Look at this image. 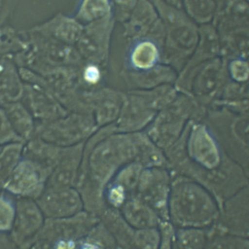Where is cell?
I'll list each match as a JSON object with an SVG mask.
<instances>
[{
	"mask_svg": "<svg viewBox=\"0 0 249 249\" xmlns=\"http://www.w3.org/2000/svg\"><path fill=\"white\" fill-rule=\"evenodd\" d=\"M175 246L173 249H202L204 238L200 231L193 229L182 230L174 239Z\"/></svg>",
	"mask_w": 249,
	"mask_h": 249,
	"instance_id": "29",
	"label": "cell"
},
{
	"mask_svg": "<svg viewBox=\"0 0 249 249\" xmlns=\"http://www.w3.org/2000/svg\"><path fill=\"white\" fill-rule=\"evenodd\" d=\"M122 76L129 90H147L164 85H174L179 74L172 66L161 61L145 70L124 68Z\"/></svg>",
	"mask_w": 249,
	"mask_h": 249,
	"instance_id": "17",
	"label": "cell"
},
{
	"mask_svg": "<svg viewBox=\"0 0 249 249\" xmlns=\"http://www.w3.org/2000/svg\"><path fill=\"white\" fill-rule=\"evenodd\" d=\"M182 10L197 25L211 23L214 19L217 3L215 0H179Z\"/></svg>",
	"mask_w": 249,
	"mask_h": 249,
	"instance_id": "24",
	"label": "cell"
},
{
	"mask_svg": "<svg viewBox=\"0 0 249 249\" xmlns=\"http://www.w3.org/2000/svg\"><path fill=\"white\" fill-rule=\"evenodd\" d=\"M116 21L113 16L84 25L75 48L83 61L107 66L110 45Z\"/></svg>",
	"mask_w": 249,
	"mask_h": 249,
	"instance_id": "9",
	"label": "cell"
},
{
	"mask_svg": "<svg viewBox=\"0 0 249 249\" xmlns=\"http://www.w3.org/2000/svg\"><path fill=\"white\" fill-rule=\"evenodd\" d=\"M167 151L176 165H183L184 172L191 169L189 176L197 181L202 179L200 182L207 187L214 179L217 184L222 175L226 176V166L230 165L214 132L199 121L189 122L182 135Z\"/></svg>",
	"mask_w": 249,
	"mask_h": 249,
	"instance_id": "1",
	"label": "cell"
},
{
	"mask_svg": "<svg viewBox=\"0 0 249 249\" xmlns=\"http://www.w3.org/2000/svg\"><path fill=\"white\" fill-rule=\"evenodd\" d=\"M174 85H164L147 90H128L115 127L121 132H140L148 127L156 115L178 95Z\"/></svg>",
	"mask_w": 249,
	"mask_h": 249,
	"instance_id": "5",
	"label": "cell"
},
{
	"mask_svg": "<svg viewBox=\"0 0 249 249\" xmlns=\"http://www.w3.org/2000/svg\"><path fill=\"white\" fill-rule=\"evenodd\" d=\"M12 142L22 141L18 137V135L14 131L3 107L0 106V146Z\"/></svg>",
	"mask_w": 249,
	"mask_h": 249,
	"instance_id": "32",
	"label": "cell"
},
{
	"mask_svg": "<svg viewBox=\"0 0 249 249\" xmlns=\"http://www.w3.org/2000/svg\"><path fill=\"white\" fill-rule=\"evenodd\" d=\"M138 0H111L113 18L116 22L124 23Z\"/></svg>",
	"mask_w": 249,
	"mask_h": 249,
	"instance_id": "31",
	"label": "cell"
},
{
	"mask_svg": "<svg viewBox=\"0 0 249 249\" xmlns=\"http://www.w3.org/2000/svg\"><path fill=\"white\" fill-rule=\"evenodd\" d=\"M50 171L22 156L9 179L5 183L3 190L16 197L37 198L45 190Z\"/></svg>",
	"mask_w": 249,
	"mask_h": 249,
	"instance_id": "12",
	"label": "cell"
},
{
	"mask_svg": "<svg viewBox=\"0 0 249 249\" xmlns=\"http://www.w3.org/2000/svg\"><path fill=\"white\" fill-rule=\"evenodd\" d=\"M3 109L14 131L23 143L35 137L37 124L21 100L6 104Z\"/></svg>",
	"mask_w": 249,
	"mask_h": 249,
	"instance_id": "21",
	"label": "cell"
},
{
	"mask_svg": "<svg viewBox=\"0 0 249 249\" xmlns=\"http://www.w3.org/2000/svg\"><path fill=\"white\" fill-rule=\"evenodd\" d=\"M21 101L30 111L37 126L52 122L68 112L49 90L36 83L24 82Z\"/></svg>",
	"mask_w": 249,
	"mask_h": 249,
	"instance_id": "15",
	"label": "cell"
},
{
	"mask_svg": "<svg viewBox=\"0 0 249 249\" xmlns=\"http://www.w3.org/2000/svg\"><path fill=\"white\" fill-rule=\"evenodd\" d=\"M163 1H165L166 3H168V4L172 5V6H175V7H177V8L182 9V8H181V4H180V1H179V0H163Z\"/></svg>",
	"mask_w": 249,
	"mask_h": 249,
	"instance_id": "35",
	"label": "cell"
},
{
	"mask_svg": "<svg viewBox=\"0 0 249 249\" xmlns=\"http://www.w3.org/2000/svg\"><path fill=\"white\" fill-rule=\"evenodd\" d=\"M26 47V40L22 30L12 25L0 24V58L15 56Z\"/></svg>",
	"mask_w": 249,
	"mask_h": 249,
	"instance_id": "23",
	"label": "cell"
},
{
	"mask_svg": "<svg viewBox=\"0 0 249 249\" xmlns=\"http://www.w3.org/2000/svg\"><path fill=\"white\" fill-rule=\"evenodd\" d=\"M23 142H12L0 146V190L23 156Z\"/></svg>",
	"mask_w": 249,
	"mask_h": 249,
	"instance_id": "25",
	"label": "cell"
},
{
	"mask_svg": "<svg viewBox=\"0 0 249 249\" xmlns=\"http://www.w3.org/2000/svg\"><path fill=\"white\" fill-rule=\"evenodd\" d=\"M16 213V196L6 191L0 192V232H10Z\"/></svg>",
	"mask_w": 249,
	"mask_h": 249,
	"instance_id": "28",
	"label": "cell"
},
{
	"mask_svg": "<svg viewBox=\"0 0 249 249\" xmlns=\"http://www.w3.org/2000/svg\"><path fill=\"white\" fill-rule=\"evenodd\" d=\"M84 99L97 126L102 127L117 121L124 92L102 86L93 90H84Z\"/></svg>",
	"mask_w": 249,
	"mask_h": 249,
	"instance_id": "14",
	"label": "cell"
},
{
	"mask_svg": "<svg viewBox=\"0 0 249 249\" xmlns=\"http://www.w3.org/2000/svg\"><path fill=\"white\" fill-rule=\"evenodd\" d=\"M23 89L24 82L14 57L0 58V106L21 100Z\"/></svg>",
	"mask_w": 249,
	"mask_h": 249,
	"instance_id": "19",
	"label": "cell"
},
{
	"mask_svg": "<svg viewBox=\"0 0 249 249\" xmlns=\"http://www.w3.org/2000/svg\"><path fill=\"white\" fill-rule=\"evenodd\" d=\"M26 40L25 49L14 56L19 67L44 75L60 67L79 66L83 59L74 46L45 37L30 28L22 30Z\"/></svg>",
	"mask_w": 249,
	"mask_h": 249,
	"instance_id": "4",
	"label": "cell"
},
{
	"mask_svg": "<svg viewBox=\"0 0 249 249\" xmlns=\"http://www.w3.org/2000/svg\"><path fill=\"white\" fill-rule=\"evenodd\" d=\"M98 128L91 114L67 112L38 125L35 136L59 147H69L86 142Z\"/></svg>",
	"mask_w": 249,
	"mask_h": 249,
	"instance_id": "8",
	"label": "cell"
},
{
	"mask_svg": "<svg viewBox=\"0 0 249 249\" xmlns=\"http://www.w3.org/2000/svg\"><path fill=\"white\" fill-rule=\"evenodd\" d=\"M123 26L124 35L129 43L148 39L162 48L164 29L159 13L151 0H138Z\"/></svg>",
	"mask_w": 249,
	"mask_h": 249,
	"instance_id": "10",
	"label": "cell"
},
{
	"mask_svg": "<svg viewBox=\"0 0 249 249\" xmlns=\"http://www.w3.org/2000/svg\"><path fill=\"white\" fill-rule=\"evenodd\" d=\"M0 249H18L12 240L10 234L0 232Z\"/></svg>",
	"mask_w": 249,
	"mask_h": 249,
	"instance_id": "34",
	"label": "cell"
},
{
	"mask_svg": "<svg viewBox=\"0 0 249 249\" xmlns=\"http://www.w3.org/2000/svg\"><path fill=\"white\" fill-rule=\"evenodd\" d=\"M29 28L50 39L75 46L83 32L84 25L73 16L58 12Z\"/></svg>",
	"mask_w": 249,
	"mask_h": 249,
	"instance_id": "18",
	"label": "cell"
},
{
	"mask_svg": "<svg viewBox=\"0 0 249 249\" xmlns=\"http://www.w3.org/2000/svg\"><path fill=\"white\" fill-rule=\"evenodd\" d=\"M201 104L191 95L179 92L176 98L161 109L149 124L147 136L158 147L169 148L182 135L191 121H199Z\"/></svg>",
	"mask_w": 249,
	"mask_h": 249,
	"instance_id": "6",
	"label": "cell"
},
{
	"mask_svg": "<svg viewBox=\"0 0 249 249\" xmlns=\"http://www.w3.org/2000/svg\"><path fill=\"white\" fill-rule=\"evenodd\" d=\"M113 16L111 0H79L73 17L83 25Z\"/></svg>",
	"mask_w": 249,
	"mask_h": 249,
	"instance_id": "22",
	"label": "cell"
},
{
	"mask_svg": "<svg viewBox=\"0 0 249 249\" xmlns=\"http://www.w3.org/2000/svg\"><path fill=\"white\" fill-rule=\"evenodd\" d=\"M164 29L161 61L172 66L178 74L193 55L198 42V25L186 13L163 0H151Z\"/></svg>",
	"mask_w": 249,
	"mask_h": 249,
	"instance_id": "3",
	"label": "cell"
},
{
	"mask_svg": "<svg viewBox=\"0 0 249 249\" xmlns=\"http://www.w3.org/2000/svg\"><path fill=\"white\" fill-rule=\"evenodd\" d=\"M226 73L224 60L217 56L179 73L174 86L179 92L191 95L198 103H207L222 89Z\"/></svg>",
	"mask_w": 249,
	"mask_h": 249,
	"instance_id": "7",
	"label": "cell"
},
{
	"mask_svg": "<svg viewBox=\"0 0 249 249\" xmlns=\"http://www.w3.org/2000/svg\"><path fill=\"white\" fill-rule=\"evenodd\" d=\"M130 44L125 68L145 70L161 62V47L156 42L143 39L131 42Z\"/></svg>",
	"mask_w": 249,
	"mask_h": 249,
	"instance_id": "20",
	"label": "cell"
},
{
	"mask_svg": "<svg viewBox=\"0 0 249 249\" xmlns=\"http://www.w3.org/2000/svg\"><path fill=\"white\" fill-rule=\"evenodd\" d=\"M167 213L177 227L195 229L211 224L218 216V207L204 186L191 178H177L168 194Z\"/></svg>",
	"mask_w": 249,
	"mask_h": 249,
	"instance_id": "2",
	"label": "cell"
},
{
	"mask_svg": "<svg viewBox=\"0 0 249 249\" xmlns=\"http://www.w3.org/2000/svg\"><path fill=\"white\" fill-rule=\"evenodd\" d=\"M35 200L46 219L70 218L84 208L82 196L76 187L45 189Z\"/></svg>",
	"mask_w": 249,
	"mask_h": 249,
	"instance_id": "13",
	"label": "cell"
},
{
	"mask_svg": "<svg viewBox=\"0 0 249 249\" xmlns=\"http://www.w3.org/2000/svg\"><path fill=\"white\" fill-rule=\"evenodd\" d=\"M105 68L97 63L84 61L78 71L80 89L82 90H93L102 87Z\"/></svg>",
	"mask_w": 249,
	"mask_h": 249,
	"instance_id": "26",
	"label": "cell"
},
{
	"mask_svg": "<svg viewBox=\"0 0 249 249\" xmlns=\"http://www.w3.org/2000/svg\"><path fill=\"white\" fill-rule=\"evenodd\" d=\"M228 74L232 81L238 84L249 80V62L243 58H234L228 65Z\"/></svg>",
	"mask_w": 249,
	"mask_h": 249,
	"instance_id": "30",
	"label": "cell"
},
{
	"mask_svg": "<svg viewBox=\"0 0 249 249\" xmlns=\"http://www.w3.org/2000/svg\"><path fill=\"white\" fill-rule=\"evenodd\" d=\"M84 143L63 147L62 153L50 174L45 189H61L76 187L83 160Z\"/></svg>",
	"mask_w": 249,
	"mask_h": 249,
	"instance_id": "16",
	"label": "cell"
},
{
	"mask_svg": "<svg viewBox=\"0 0 249 249\" xmlns=\"http://www.w3.org/2000/svg\"><path fill=\"white\" fill-rule=\"evenodd\" d=\"M45 222L46 217L34 198L16 197V213L9 234L18 249L31 247Z\"/></svg>",
	"mask_w": 249,
	"mask_h": 249,
	"instance_id": "11",
	"label": "cell"
},
{
	"mask_svg": "<svg viewBox=\"0 0 249 249\" xmlns=\"http://www.w3.org/2000/svg\"><path fill=\"white\" fill-rule=\"evenodd\" d=\"M21 0H0V24H5L12 18Z\"/></svg>",
	"mask_w": 249,
	"mask_h": 249,
	"instance_id": "33",
	"label": "cell"
},
{
	"mask_svg": "<svg viewBox=\"0 0 249 249\" xmlns=\"http://www.w3.org/2000/svg\"><path fill=\"white\" fill-rule=\"evenodd\" d=\"M124 210L127 222L134 227H141L145 229L153 227L156 223L154 212L151 209H148L145 204H142L137 200L127 201Z\"/></svg>",
	"mask_w": 249,
	"mask_h": 249,
	"instance_id": "27",
	"label": "cell"
}]
</instances>
